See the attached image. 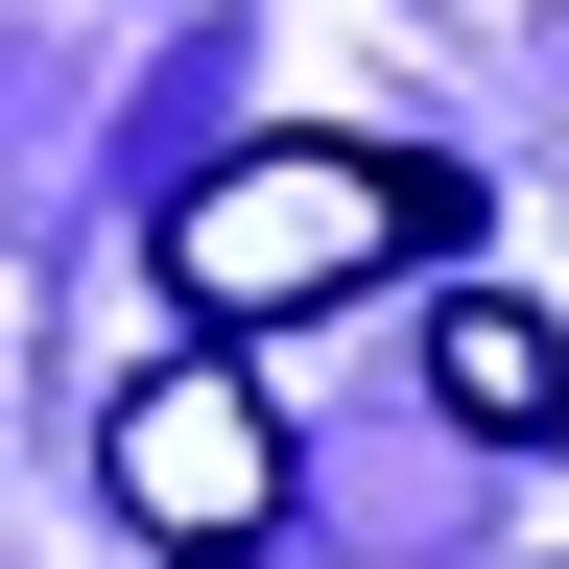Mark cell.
Instances as JSON below:
<instances>
[{
  "label": "cell",
  "mask_w": 569,
  "mask_h": 569,
  "mask_svg": "<svg viewBox=\"0 0 569 569\" xmlns=\"http://www.w3.org/2000/svg\"><path fill=\"white\" fill-rule=\"evenodd\" d=\"M96 498H119L142 546L238 569V546L284 522V403L238 380V356H167V380H119V403H96Z\"/></svg>",
  "instance_id": "2"
},
{
  "label": "cell",
  "mask_w": 569,
  "mask_h": 569,
  "mask_svg": "<svg viewBox=\"0 0 569 569\" xmlns=\"http://www.w3.org/2000/svg\"><path fill=\"white\" fill-rule=\"evenodd\" d=\"M403 238H475V190L451 167H403V142H238V167H190L167 190V309L238 356V332H309V309H356Z\"/></svg>",
  "instance_id": "1"
},
{
  "label": "cell",
  "mask_w": 569,
  "mask_h": 569,
  "mask_svg": "<svg viewBox=\"0 0 569 569\" xmlns=\"http://www.w3.org/2000/svg\"><path fill=\"white\" fill-rule=\"evenodd\" d=\"M427 380H451L475 451H546V427H569V332H546V309H498V284H451V309H427Z\"/></svg>",
  "instance_id": "3"
}]
</instances>
